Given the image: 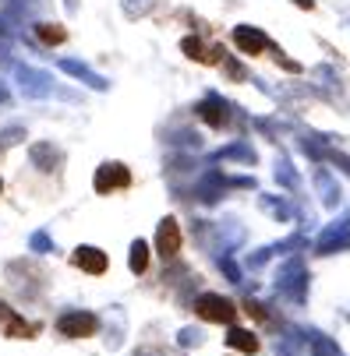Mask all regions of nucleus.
<instances>
[{
    "label": "nucleus",
    "instance_id": "nucleus-1",
    "mask_svg": "<svg viewBox=\"0 0 350 356\" xmlns=\"http://www.w3.org/2000/svg\"><path fill=\"white\" fill-rule=\"evenodd\" d=\"M237 303L227 300V296H216V293H206L195 300V318L206 321V325H234L237 321Z\"/></svg>",
    "mask_w": 350,
    "mask_h": 356
},
{
    "label": "nucleus",
    "instance_id": "nucleus-2",
    "mask_svg": "<svg viewBox=\"0 0 350 356\" xmlns=\"http://www.w3.org/2000/svg\"><path fill=\"white\" fill-rule=\"evenodd\" d=\"M39 332H43V325H39V321H25L15 307L0 303V335L18 339V342H29V339H39Z\"/></svg>",
    "mask_w": 350,
    "mask_h": 356
},
{
    "label": "nucleus",
    "instance_id": "nucleus-3",
    "mask_svg": "<svg viewBox=\"0 0 350 356\" xmlns=\"http://www.w3.org/2000/svg\"><path fill=\"white\" fill-rule=\"evenodd\" d=\"M57 332L61 339H92L99 332V318L89 311H68L57 318Z\"/></svg>",
    "mask_w": 350,
    "mask_h": 356
},
{
    "label": "nucleus",
    "instance_id": "nucleus-4",
    "mask_svg": "<svg viewBox=\"0 0 350 356\" xmlns=\"http://www.w3.org/2000/svg\"><path fill=\"white\" fill-rule=\"evenodd\" d=\"M92 187H96V194H117V191L131 187V170L124 163H103L92 177Z\"/></svg>",
    "mask_w": 350,
    "mask_h": 356
},
{
    "label": "nucleus",
    "instance_id": "nucleus-5",
    "mask_svg": "<svg viewBox=\"0 0 350 356\" xmlns=\"http://www.w3.org/2000/svg\"><path fill=\"white\" fill-rule=\"evenodd\" d=\"M68 261H71V268H78V272H85V275H103V272L110 268V258H107V250H99V247H89V243L75 247Z\"/></svg>",
    "mask_w": 350,
    "mask_h": 356
},
{
    "label": "nucleus",
    "instance_id": "nucleus-6",
    "mask_svg": "<svg viewBox=\"0 0 350 356\" xmlns=\"http://www.w3.org/2000/svg\"><path fill=\"white\" fill-rule=\"evenodd\" d=\"M230 39H234V46L241 49L244 57H262L266 49L273 46L269 35H266L262 29H252V25H237V29L230 32Z\"/></svg>",
    "mask_w": 350,
    "mask_h": 356
},
{
    "label": "nucleus",
    "instance_id": "nucleus-7",
    "mask_svg": "<svg viewBox=\"0 0 350 356\" xmlns=\"http://www.w3.org/2000/svg\"><path fill=\"white\" fill-rule=\"evenodd\" d=\"M181 243H184L181 222H177L174 216H167V219L160 222V229H156V254H160L163 261H174L177 254H181Z\"/></svg>",
    "mask_w": 350,
    "mask_h": 356
},
{
    "label": "nucleus",
    "instance_id": "nucleus-8",
    "mask_svg": "<svg viewBox=\"0 0 350 356\" xmlns=\"http://www.w3.org/2000/svg\"><path fill=\"white\" fill-rule=\"evenodd\" d=\"M181 49H184L195 64H213V67L223 64V49H220V46H206L198 35H184V39H181Z\"/></svg>",
    "mask_w": 350,
    "mask_h": 356
},
{
    "label": "nucleus",
    "instance_id": "nucleus-9",
    "mask_svg": "<svg viewBox=\"0 0 350 356\" xmlns=\"http://www.w3.org/2000/svg\"><path fill=\"white\" fill-rule=\"evenodd\" d=\"M195 113H198V120L209 124V127H227V106L220 103V99H206V103H198Z\"/></svg>",
    "mask_w": 350,
    "mask_h": 356
},
{
    "label": "nucleus",
    "instance_id": "nucleus-10",
    "mask_svg": "<svg viewBox=\"0 0 350 356\" xmlns=\"http://www.w3.org/2000/svg\"><path fill=\"white\" fill-rule=\"evenodd\" d=\"M227 346L234 349V353H259V335L255 332H244V328H230L227 332Z\"/></svg>",
    "mask_w": 350,
    "mask_h": 356
},
{
    "label": "nucleus",
    "instance_id": "nucleus-11",
    "mask_svg": "<svg viewBox=\"0 0 350 356\" xmlns=\"http://www.w3.org/2000/svg\"><path fill=\"white\" fill-rule=\"evenodd\" d=\"M36 39L43 46H61V42H68V29L54 25V22H43V25H36Z\"/></svg>",
    "mask_w": 350,
    "mask_h": 356
},
{
    "label": "nucleus",
    "instance_id": "nucleus-12",
    "mask_svg": "<svg viewBox=\"0 0 350 356\" xmlns=\"http://www.w3.org/2000/svg\"><path fill=\"white\" fill-rule=\"evenodd\" d=\"M149 258H153L149 243H145V240H135V243H131V272H135V275H145V272H149Z\"/></svg>",
    "mask_w": 350,
    "mask_h": 356
},
{
    "label": "nucleus",
    "instance_id": "nucleus-13",
    "mask_svg": "<svg viewBox=\"0 0 350 356\" xmlns=\"http://www.w3.org/2000/svg\"><path fill=\"white\" fill-rule=\"evenodd\" d=\"M244 311H248V314H252L255 321H269V311H262V307H259V303H255V300H248V303H244Z\"/></svg>",
    "mask_w": 350,
    "mask_h": 356
},
{
    "label": "nucleus",
    "instance_id": "nucleus-14",
    "mask_svg": "<svg viewBox=\"0 0 350 356\" xmlns=\"http://www.w3.org/2000/svg\"><path fill=\"white\" fill-rule=\"evenodd\" d=\"M294 4L301 8V11H315V0H294Z\"/></svg>",
    "mask_w": 350,
    "mask_h": 356
},
{
    "label": "nucleus",
    "instance_id": "nucleus-15",
    "mask_svg": "<svg viewBox=\"0 0 350 356\" xmlns=\"http://www.w3.org/2000/svg\"><path fill=\"white\" fill-rule=\"evenodd\" d=\"M0 191H4V184H0Z\"/></svg>",
    "mask_w": 350,
    "mask_h": 356
}]
</instances>
